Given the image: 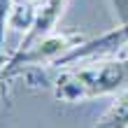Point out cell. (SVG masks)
I'll return each mask as SVG.
<instances>
[{"label":"cell","mask_w":128,"mask_h":128,"mask_svg":"<svg viewBox=\"0 0 128 128\" xmlns=\"http://www.w3.org/2000/svg\"><path fill=\"white\" fill-rule=\"evenodd\" d=\"M128 88V58L110 56L88 65L77 63L61 68L54 79V96L61 102H86L100 96L121 93Z\"/></svg>","instance_id":"obj_1"},{"label":"cell","mask_w":128,"mask_h":128,"mask_svg":"<svg viewBox=\"0 0 128 128\" xmlns=\"http://www.w3.org/2000/svg\"><path fill=\"white\" fill-rule=\"evenodd\" d=\"M88 37L79 30H54L49 35L35 40L33 44H28L24 49H16L10 61L0 68V79L14 77L26 68L35 65H56L65 54H70L74 47L84 44Z\"/></svg>","instance_id":"obj_2"},{"label":"cell","mask_w":128,"mask_h":128,"mask_svg":"<svg viewBox=\"0 0 128 128\" xmlns=\"http://www.w3.org/2000/svg\"><path fill=\"white\" fill-rule=\"evenodd\" d=\"M65 5H68V0H44V2L37 7L35 24H33L30 30L24 35V40H21L19 49H24V47H28V44H33L35 40H40V37L49 35V33H54L58 19H61L63 12H65Z\"/></svg>","instance_id":"obj_3"},{"label":"cell","mask_w":128,"mask_h":128,"mask_svg":"<svg viewBox=\"0 0 128 128\" xmlns=\"http://www.w3.org/2000/svg\"><path fill=\"white\" fill-rule=\"evenodd\" d=\"M93 128H128V88L116 93V98L102 112Z\"/></svg>","instance_id":"obj_4"},{"label":"cell","mask_w":128,"mask_h":128,"mask_svg":"<svg viewBox=\"0 0 128 128\" xmlns=\"http://www.w3.org/2000/svg\"><path fill=\"white\" fill-rule=\"evenodd\" d=\"M35 16H37V7L28 0H14V7H12V16H10V28L19 33H28L35 24Z\"/></svg>","instance_id":"obj_5"},{"label":"cell","mask_w":128,"mask_h":128,"mask_svg":"<svg viewBox=\"0 0 128 128\" xmlns=\"http://www.w3.org/2000/svg\"><path fill=\"white\" fill-rule=\"evenodd\" d=\"M14 0H0V68L5 58V30L10 28V16H12Z\"/></svg>","instance_id":"obj_6"},{"label":"cell","mask_w":128,"mask_h":128,"mask_svg":"<svg viewBox=\"0 0 128 128\" xmlns=\"http://www.w3.org/2000/svg\"><path fill=\"white\" fill-rule=\"evenodd\" d=\"M28 2H33V5H35V7H40V5H42V2H44V0H28Z\"/></svg>","instance_id":"obj_7"}]
</instances>
